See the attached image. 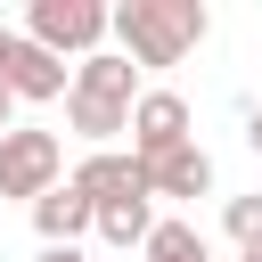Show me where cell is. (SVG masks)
Segmentation results:
<instances>
[{"label": "cell", "instance_id": "30bf717a", "mask_svg": "<svg viewBox=\"0 0 262 262\" xmlns=\"http://www.w3.org/2000/svg\"><path fill=\"white\" fill-rule=\"evenodd\" d=\"M90 229H98L106 246H147V229H156V196H106V205L90 213Z\"/></svg>", "mask_w": 262, "mask_h": 262}, {"label": "cell", "instance_id": "277c9868", "mask_svg": "<svg viewBox=\"0 0 262 262\" xmlns=\"http://www.w3.org/2000/svg\"><path fill=\"white\" fill-rule=\"evenodd\" d=\"M25 41H41L49 57H98L106 49V8L98 0H33Z\"/></svg>", "mask_w": 262, "mask_h": 262}, {"label": "cell", "instance_id": "2e32d148", "mask_svg": "<svg viewBox=\"0 0 262 262\" xmlns=\"http://www.w3.org/2000/svg\"><path fill=\"white\" fill-rule=\"evenodd\" d=\"M237 262H262V246H254V254H237Z\"/></svg>", "mask_w": 262, "mask_h": 262}, {"label": "cell", "instance_id": "7a4b0ae2", "mask_svg": "<svg viewBox=\"0 0 262 262\" xmlns=\"http://www.w3.org/2000/svg\"><path fill=\"white\" fill-rule=\"evenodd\" d=\"M131 98H139V66L123 49H98L66 74V123L90 139V147H115L131 131Z\"/></svg>", "mask_w": 262, "mask_h": 262}, {"label": "cell", "instance_id": "7c38bea8", "mask_svg": "<svg viewBox=\"0 0 262 262\" xmlns=\"http://www.w3.org/2000/svg\"><path fill=\"white\" fill-rule=\"evenodd\" d=\"M221 229L237 237V254H254V246H262V188H254V196H229V205H221Z\"/></svg>", "mask_w": 262, "mask_h": 262}, {"label": "cell", "instance_id": "5b68a950", "mask_svg": "<svg viewBox=\"0 0 262 262\" xmlns=\"http://www.w3.org/2000/svg\"><path fill=\"white\" fill-rule=\"evenodd\" d=\"M0 90L25 98V106H49V98H66V57H49L41 41L8 33V49H0Z\"/></svg>", "mask_w": 262, "mask_h": 262}, {"label": "cell", "instance_id": "e0dca14e", "mask_svg": "<svg viewBox=\"0 0 262 262\" xmlns=\"http://www.w3.org/2000/svg\"><path fill=\"white\" fill-rule=\"evenodd\" d=\"M0 49H8V25H0Z\"/></svg>", "mask_w": 262, "mask_h": 262}, {"label": "cell", "instance_id": "52a82bcc", "mask_svg": "<svg viewBox=\"0 0 262 262\" xmlns=\"http://www.w3.org/2000/svg\"><path fill=\"white\" fill-rule=\"evenodd\" d=\"M66 180H74L90 205H106V196H147V172H139V156H131V147H90Z\"/></svg>", "mask_w": 262, "mask_h": 262}, {"label": "cell", "instance_id": "4fadbf2b", "mask_svg": "<svg viewBox=\"0 0 262 262\" xmlns=\"http://www.w3.org/2000/svg\"><path fill=\"white\" fill-rule=\"evenodd\" d=\"M246 147H254V156H262V98H254V106H246Z\"/></svg>", "mask_w": 262, "mask_h": 262}, {"label": "cell", "instance_id": "8992f818", "mask_svg": "<svg viewBox=\"0 0 262 262\" xmlns=\"http://www.w3.org/2000/svg\"><path fill=\"white\" fill-rule=\"evenodd\" d=\"M123 139H131V156H139V164H147V156H164V147H180V139H196V131H188V98H180V90H139V98H131V131H123Z\"/></svg>", "mask_w": 262, "mask_h": 262}, {"label": "cell", "instance_id": "9c48e42d", "mask_svg": "<svg viewBox=\"0 0 262 262\" xmlns=\"http://www.w3.org/2000/svg\"><path fill=\"white\" fill-rule=\"evenodd\" d=\"M90 213H98V205H90L74 180H57L49 196H33V229H41V246H74V237L90 229Z\"/></svg>", "mask_w": 262, "mask_h": 262}, {"label": "cell", "instance_id": "5bb4252c", "mask_svg": "<svg viewBox=\"0 0 262 262\" xmlns=\"http://www.w3.org/2000/svg\"><path fill=\"white\" fill-rule=\"evenodd\" d=\"M41 262H82V254L74 246H41Z\"/></svg>", "mask_w": 262, "mask_h": 262}, {"label": "cell", "instance_id": "6da1fadb", "mask_svg": "<svg viewBox=\"0 0 262 262\" xmlns=\"http://www.w3.org/2000/svg\"><path fill=\"white\" fill-rule=\"evenodd\" d=\"M106 33H115L123 57L147 74V66H180V57L213 33V16H205V0H123V8H106Z\"/></svg>", "mask_w": 262, "mask_h": 262}, {"label": "cell", "instance_id": "9a60e30c", "mask_svg": "<svg viewBox=\"0 0 262 262\" xmlns=\"http://www.w3.org/2000/svg\"><path fill=\"white\" fill-rule=\"evenodd\" d=\"M8 115H16V98H8V90H0V131H8Z\"/></svg>", "mask_w": 262, "mask_h": 262}, {"label": "cell", "instance_id": "ba28073f", "mask_svg": "<svg viewBox=\"0 0 262 262\" xmlns=\"http://www.w3.org/2000/svg\"><path fill=\"white\" fill-rule=\"evenodd\" d=\"M139 172H147V196H213V156H205L196 139H180V147L147 156Z\"/></svg>", "mask_w": 262, "mask_h": 262}, {"label": "cell", "instance_id": "8fae6325", "mask_svg": "<svg viewBox=\"0 0 262 262\" xmlns=\"http://www.w3.org/2000/svg\"><path fill=\"white\" fill-rule=\"evenodd\" d=\"M147 262H213V254H205V229L196 221H156L147 229Z\"/></svg>", "mask_w": 262, "mask_h": 262}, {"label": "cell", "instance_id": "3957f363", "mask_svg": "<svg viewBox=\"0 0 262 262\" xmlns=\"http://www.w3.org/2000/svg\"><path fill=\"white\" fill-rule=\"evenodd\" d=\"M66 180V147H57V131H33V123H8L0 131V196H49Z\"/></svg>", "mask_w": 262, "mask_h": 262}]
</instances>
